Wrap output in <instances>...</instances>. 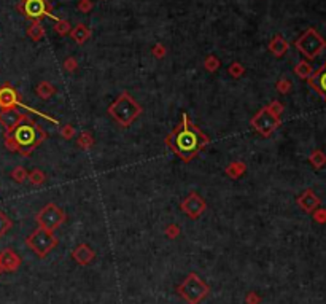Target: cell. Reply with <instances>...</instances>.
<instances>
[{
    "label": "cell",
    "instance_id": "d4e9b609",
    "mask_svg": "<svg viewBox=\"0 0 326 304\" xmlns=\"http://www.w3.org/2000/svg\"><path fill=\"white\" fill-rule=\"evenodd\" d=\"M59 134H61L62 139L72 140V139H73V135H75V129H73V126H70V124H64V126H61Z\"/></svg>",
    "mask_w": 326,
    "mask_h": 304
},
{
    "label": "cell",
    "instance_id": "f546056e",
    "mask_svg": "<svg viewBox=\"0 0 326 304\" xmlns=\"http://www.w3.org/2000/svg\"><path fill=\"white\" fill-rule=\"evenodd\" d=\"M179 234H180V228L177 226V225H169L167 228H165V236L170 237V239L177 237Z\"/></svg>",
    "mask_w": 326,
    "mask_h": 304
},
{
    "label": "cell",
    "instance_id": "2e32d148",
    "mask_svg": "<svg viewBox=\"0 0 326 304\" xmlns=\"http://www.w3.org/2000/svg\"><path fill=\"white\" fill-rule=\"evenodd\" d=\"M245 170H247V166H245V163H242V161H234V163H231L229 166L226 168V175L228 177H231V179H239L240 175H244L245 174Z\"/></svg>",
    "mask_w": 326,
    "mask_h": 304
},
{
    "label": "cell",
    "instance_id": "603a6c76",
    "mask_svg": "<svg viewBox=\"0 0 326 304\" xmlns=\"http://www.w3.org/2000/svg\"><path fill=\"white\" fill-rule=\"evenodd\" d=\"M27 179H29L32 185H42V183H45V180H47V175H45L40 169H33L32 172H29Z\"/></svg>",
    "mask_w": 326,
    "mask_h": 304
},
{
    "label": "cell",
    "instance_id": "5b68a950",
    "mask_svg": "<svg viewBox=\"0 0 326 304\" xmlns=\"http://www.w3.org/2000/svg\"><path fill=\"white\" fill-rule=\"evenodd\" d=\"M250 124L256 133L269 137L280 126V115H277L271 107L266 105L250 119Z\"/></svg>",
    "mask_w": 326,
    "mask_h": 304
},
{
    "label": "cell",
    "instance_id": "cb8c5ba5",
    "mask_svg": "<svg viewBox=\"0 0 326 304\" xmlns=\"http://www.w3.org/2000/svg\"><path fill=\"white\" fill-rule=\"evenodd\" d=\"M294 72H296V75L297 77H301V78H309L312 75V68H310V66L307 64V62H299V64L296 66V68H294Z\"/></svg>",
    "mask_w": 326,
    "mask_h": 304
},
{
    "label": "cell",
    "instance_id": "277c9868",
    "mask_svg": "<svg viewBox=\"0 0 326 304\" xmlns=\"http://www.w3.org/2000/svg\"><path fill=\"white\" fill-rule=\"evenodd\" d=\"M26 244L29 245V249H32L33 252H35L40 258H43L56 247L58 239H56L53 231L38 226L35 231H33L31 236L26 239Z\"/></svg>",
    "mask_w": 326,
    "mask_h": 304
},
{
    "label": "cell",
    "instance_id": "8fae6325",
    "mask_svg": "<svg viewBox=\"0 0 326 304\" xmlns=\"http://www.w3.org/2000/svg\"><path fill=\"white\" fill-rule=\"evenodd\" d=\"M27 115L18 110V107L0 110V124L5 128V133H10V131H13L21 121H24Z\"/></svg>",
    "mask_w": 326,
    "mask_h": 304
},
{
    "label": "cell",
    "instance_id": "7c38bea8",
    "mask_svg": "<svg viewBox=\"0 0 326 304\" xmlns=\"http://www.w3.org/2000/svg\"><path fill=\"white\" fill-rule=\"evenodd\" d=\"M19 10L27 18H32V19H40L42 16L48 15L45 0H22V3L19 5Z\"/></svg>",
    "mask_w": 326,
    "mask_h": 304
},
{
    "label": "cell",
    "instance_id": "7a4b0ae2",
    "mask_svg": "<svg viewBox=\"0 0 326 304\" xmlns=\"http://www.w3.org/2000/svg\"><path fill=\"white\" fill-rule=\"evenodd\" d=\"M45 139H47L45 131L26 117L24 121H21L13 131L5 133V147L7 150L19 153L22 156H31V153L38 145H42Z\"/></svg>",
    "mask_w": 326,
    "mask_h": 304
},
{
    "label": "cell",
    "instance_id": "ffe728a7",
    "mask_svg": "<svg viewBox=\"0 0 326 304\" xmlns=\"http://www.w3.org/2000/svg\"><path fill=\"white\" fill-rule=\"evenodd\" d=\"M72 37L75 38L77 43H84L89 38V31L83 24H78L72 32Z\"/></svg>",
    "mask_w": 326,
    "mask_h": 304
},
{
    "label": "cell",
    "instance_id": "1f68e13d",
    "mask_svg": "<svg viewBox=\"0 0 326 304\" xmlns=\"http://www.w3.org/2000/svg\"><path fill=\"white\" fill-rule=\"evenodd\" d=\"M269 107H271V108H272V110H274V112H276L277 115H280V113H282V112H283V105H282V104H280V102H278V101H272V102H271V104H269Z\"/></svg>",
    "mask_w": 326,
    "mask_h": 304
},
{
    "label": "cell",
    "instance_id": "ac0fdd59",
    "mask_svg": "<svg viewBox=\"0 0 326 304\" xmlns=\"http://www.w3.org/2000/svg\"><path fill=\"white\" fill-rule=\"evenodd\" d=\"M287 48H288L287 42H285V40L280 37V35L274 37L271 45H269V50H271L276 56H283L285 53H287Z\"/></svg>",
    "mask_w": 326,
    "mask_h": 304
},
{
    "label": "cell",
    "instance_id": "4fadbf2b",
    "mask_svg": "<svg viewBox=\"0 0 326 304\" xmlns=\"http://www.w3.org/2000/svg\"><path fill=\"white\" fill-rule=\"evenodd\" d=\"M309 83H310L312 88L326 101V62L320 70H317L313 75L309 77Z\"/></svg>",
    "mask_w": 326,
    "mask_h": 304
},
{
    "label": "cell",
    "instance_id": "44dd1931",
    "mask_svg": "<svg viewBox=\"0 0 326 304\" xmlns=\"http://www.w3.org/2000/svg\"><path fill=\"white\" fill-rule=\"evenodd\" d=\"M11 226H13V221H11V219L7 214H5L3 210H0V237L5 236V234H7L11 229Z\"/></svg>",
    "mask_w": 326,
    "mask_h": 304
},
{
    "label": "cell",
    "instance_id": "9a60e30c",
    "mask_svg": "<svg viewBox=\"0 0 326 304\" xmlns=\"http://www.w3.org/2000/svg\"><path fill=\"white\" fill-rule=\"evenodd\" d=\"M72 256L80 263V265H88L89 261H93L94 258V252L91 250L89 245L86 244H80L78 247L72 252Z\"/></svg>",
    "mask_w": 326,
    "mask_h": 304
},
{
    "label": "cell",
    "instance_id": "83f0119b",
    "mask_svg": "<svg viewBox=\"0 0 326 304\" xmlns=\"http://www.w3.org/2000/svg\"><path fill=\"white\" fill-rule=\"evenodd\" d=\"M27 34H29L32 40H40V38H42V35H43V29L40 27V24L37 22V24H33L29 29V32H27Z\"/></svg>",
    "mask_w": 326,
    "mask_h": 304
},
{
    "label": "cell",
    "instance_id": "836d02e7",
    "mask_svg": "<svg viewBox=\"0 0 326 304\" xmlns=\"http://www.w3.org/2000/svg\"><path fill=\"white\" fill-rule=\"evenodd\" d=\"M258 301H260V298L256 296L255 293H250V295L247 296V303H248V304H258Z\"/></svg>",
    "mask_w": 326,
    "mask_h": 304
},
{
    "label": "cell",
    "instance_id": "52a82bcc",
    "mask_svg": "<svg viewBox=\"0 0 326 304\" xmlns=\"http://www.w3.org/2000/svg\"><path fill=\"white\" fill-rule=\"evenodd\" d=\"M35 219H37V223H38L40 228L54 231L56 228L61 226L62 223L65 221L67 215H65V212L62 209H59L54 203H49V204H47L42 210L38 212Z\"/></svg>",
    "mask_w": 326,
    "mask_h": 304
},
{
    "label": "cell",
    "instance_id": "7402d4cb",
    "mask_svg": "<svg viewBox=\"0 0 326 304\" xmlns=\"http://www.w3.org/2000/svg\"><path fill=\"white\" fill-rule=\"evenodd\" d=\"M27 170L22 168V166H18V168H15L13 170H11V174H10V177L13 179L16 183H24L26 180H27Z\"/></svg>",
    "mask_w": 326,
    "mask_h": 304
},
{
    "label": "cell",
    "instance_id": "f1b7e54d",
    "mask_svg": "<svg viewBox=\"0 0 326 304\" xmlns=\"http://www.w3.org/2000/svg\"><path fill=\"white\" fill-rule=\"evenodd\" d=\"M244 72H245V68H244L242 66H240L239 62H234V64L229 67V73H231V75H232L234 78H239Z\"/></svg>",
    "mask_w": 326,
    "mask_h": 304
},
{
    "label": "cell",
    "instance_id": "9c48e42d",
    "mask_svg": "<svg viewBox=\"0 0 326 304\" xmlns=\"http://www.w3.org/2000/svg\"><path fill=\"white\" fill-rule=\"evenodd\" d=\"M16 107H22V108H26V110H29V112H35L37 115H40V117L47 118V119H49V121H53V123H58L54 118H49L48 115L38 113L37 110H33V108H31V107H27V105L22 104V102L19 101L18 93H16V89L10 83L2 84V86H0V110H7V108H16Z\"/></svg>",
    "mask_w": 326,
    "mask_h": 304
},
{
    "label": "cell",
    "instance_id": "30bf717a",
    "mask_svg": "<svg viewBox=\"0 0 326 304\" xmlns=\"http://www.w3.org/2000/svg\"><path fill=\"white\" fill-rule=\"evenodd\" d=\"M205 209H207V204H205L204 198L199 196L196 191H193V193L188 194V196L183 199V203H181V210L185 212V214L190 217V219H193V220L199 219V217H201L205 212Z\"/></svg>",
    "mask_w": 326,
    "mask_h": 304
},
{
    "label": "cell",
    "instance_id": "6da1fadb",
    "mask_svg": "<svg viewBox=\"0 0 326 304\" xmlns=\"http://www.w3.org/2000/svg\"><path fill=\"white\" fill-rule=\"evenodd\" d=\"M210 143V139L199 128H196L188 113L181 115V121L165 137V145L172 150L181 161L190 163Z\"/></svg>",
    "mask_w": 326,
    "mask_h": 304
},
{
    "label": "cell",
    "instance_id": "3957f363",
    "mask_svg": "<svg viewBox=\"0 0 326 304\" xmlns=\"http://www.w3.org/2000/svg\"><path fill=\"white\" fill-rule=\"evenodd\" d=\"M107 112L112 118L116 119L118 124H121L123 128H128V126H130L140 117L144 108H142V105L132 96L124 91V93L119 94L118 99L108 107Z\"/></svg>",
    "mask_w": 326,
    "mask_h": 304
},
{
    "label": "cell",
    "instance_id": "e0dca14e",
    "mask_svg": "<svg viewBox=\"0 0 326 304\" xmlns=\"http://www.w3.org/2000/svg\"><path fill=\"white\" fill-rule=\"evenodd\" d=\"M299 205L304 210H307V212H310V210H313L318 205V199L313 196L312 194V191L310 190H307L302 196L299 198Z\"/></svg>",
    "mask_w": 326,
    "mask_h": 304
},
{
    "label": "cell",
    "instance_id": "5bb4252c",
    "mask_svg": "<svg viewBox=\"0 0 326 304\" xmlns=\"http://www.w3.org/2000/svg\"><path fill=\"white\" fill-rule=\"evenodd\" d=\"M19 263H21L19 256L13 250L7 249L0 252V268H2V271H16Z\"/></svg>",
    "mask_w": 326,
    "mask_h": 304
},
{
    "label": "cell",
    "instance_id": "4dcf8cb0",
    "mask_svg": "<svg viewBox=\"0 0 326 304\" xmlns=\"http://www.w3.org/2000/svg\"><path fill=\"white\" fill-rule=\"evenodd\" d=\"M276 86H277V89L280 91V93L285 94V93H288V91H290V88H291V83H290V82H287V80H280V82H278Z\"/></svg>",
    "mask_w": 326,
    "mask_h": 304
},
{
    "label": "cell",
    "instance_id": "484cf974",
    "mask_svg": "<svg viewBox=\"0 0 326 304\" xmlns=\"http://www.w3.org/2000/svg\"><path fill=\"white\" fill-rule=\"evenodd\" d=\"M93 143H94L93 135H91L89 133H82V135H80V139H78V145L80 147H82V148H89V147H93Z\"/></svg>",
    "mask_w": 326,
    "mask_h": 304
},
{
    "label": "cell",
    "instance_id": "d6a6232c",
    "mask_svg": "<svg viewBox=\"0 0 326 304\" xmlns=\"http://www.w3.org/2000/svg\"><path fill=\"white\" fill-rule=\"evenodd\" d=\"M64 67L67 68L68 72H73V70H75V68H77V61H75V59H72V57H70V59H67V61H65Z\"/></svg>",
    "mask_w": 326,
    "mask_h": 304
},
{
    "label": "cell",
    "instance_id": "e575fe53",
    "mask_svg": "<svg viewBox=\"0 0 326 304\" xmlns=\"http://www.w3.org/2000/svg\"><path fill=\"white\" fill-rule=\"evenodd\" d=\"M154 56H158V57L164 56V47H161V45H158V47L154 48Z\"/></svg>",
    "mask_w": 326,
    "mask_h": 304
},
{
    "label": "cell",
    "instance_id": "4316f807",
    "mask_svg": "<svg viewBox=\"0 0 326 304\" xmlns=\"http://www.w3.org/2000/svg\"><path fill=\"white\" fill-rule=\"evenodd\" d=\"M218 67H220V61L216 59L215 56H209L207 59H205V68H207L209 72L218 70Z\"/></svg>",
    "mask_w": 326,
    "mask_h": 304
},
{
    "label": "cell",
    "instance_id": "d6986e66",
    "mask_svg": "<svg viewBox=\"0 0 326 304\" xmlns=\"http://www.w3.org/2000/svg\"><path fill=\"white\" fill-rule=\"evenodd\" d=\"M35 91H37V94L42 97V99H49L51 96L56 94V91H58V89H56L54 86L51 83H48V82H42L37 86Z\"/></svg>",
    "mask_w": 326,
    "mask_h": 304
},
{
    "label": "cell",
    "instance_id": "8992f818",
    "mask_svg": "<svg viewBox=\"0 0 326 304\" xmlns=\"http://www.w3.org/2000/svg\"><path fill=\"white\" fill-rule=\"evenodd\" d=\"M179 293L183 296L190 304H197L201 300H204L209 293V287L204 284V280L199 279L196 274H190L185 282L179 287Z\"/></svg>",
    "mask_w": 326,
    "mask_h": 304
},
{
    "label": "cell",
    "instance_id": "ba28073f",
    "mask_svg": "<svg viewBox=\"0 0 326 304\" xmlns=\"http://www.w3.org/2000/svg\"><path fill=\"white\" fill-rule=\"evenodd\" d=\"M296 48L309 59H313V57L322 53V50L325 48V42L313 29H309L304 35L296 42Z\"/></svg>",
    "mask_w": 326,
    "mask_h": 304
}]
</instances>
